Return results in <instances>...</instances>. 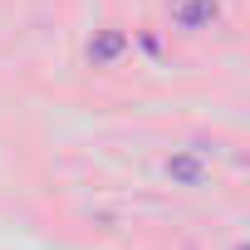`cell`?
Listing matches in <instances>:
<instances>
[{"label":"cell","mask_w":250,"mask_h":250,"mask_svg":"<svg viewBox=\"0 0 250 250\" xmlns=\"http://www.w3.org/2000/svg\"><path fill=\"white\" fill-rule=\"evenodd\" d=\"M221 15V5L216 0H182V5L172 10V20H177V30H187V35H196V30H206L211 20Z\"/></svg>","instance_id":"cell-1"},{"label":"cell","mask_w":250,"mask_h":250,"mask_svg":"<svg viewBox=\"0 0 250 250\" xmlns=\"http://www.w3.org/2000/svg\"><path fill=\"white\" fill-rule=\"evenodd\" d=\"M167 177L182 182V187H206V162H201V152H196V147H191V152H172V157H167Z\"/></svg>","instance_id":"cell-2"},{"label":"cell","mask_w":250,"mask_h":250,"mask_svg":"<svg viewBox=\"0 0 250 250\" xmlns=\"http://www.w3.org/2000/svg\"><path fill=\"white\" fill-rule=\"evenodd\" d=\"M123 49H128V35H123V30H103V35H93V40H88V64H93V69H103V64H113Z\"/></svg>","instance_id":"cell-3"}]
</instances>
